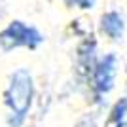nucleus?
Instances as JSON below:
<instances>
[{"label":"nucleus","instance_id":"nucleus-1","mask_svg":"<svg viewBox=\"0 0 127 127\" xmlns=\"http://www.w3.org/2000/svg\"><path fill=\"white\" fill-rule=\"evenodd\" d=\"M36 99L34 76L27 66H19L10 72L6 82L2 102L6 108V123L8 127H23L32 110Z\"/></svg>","mask_w":127,"mask_h":127},{"label":"nucleus","instance_id":"nucleus-2","mask_svg":"<svg viewBox=\"0 0 127 127\" xmlns=\"http://www.w3.org/2000/svg\"><path fill=\"white\" fill-rule=\"evenodd\" d=\"M46 42L44 32L32 23L23 19H11L8 25L0 29V49L2 53H11L17 49L36 51Z\"/></svg>","mask_w":127,"mask_h":127},{"label":"nucleus","instance_id":"nucleus-3","mask_svg":"<svg viewBox=\"0 0 127 127\" xmlns=\"http://www.w3.org/2000/svg\"><path fill=\"white\" fill-rule=\"evenodd\" d=\"M118 68H120V59L114 51L104 53L99 57L93 74L89 78V91L93 102L99 106H102L108 99L114 87H116V78H118Z\"/></svg>","mask_w":127,"mask_h":127},{"label":"nucleus","instance_id":"nucleus-4","mask_svg":"<svg viewBox=\"0 0 127 127\" xmlns=\"http://www.w3.org/2000/svg\"><path fill=\"white\" fill-rule=\"evenodd\" d=\"M99 46H97V40L95 36H85L82 38V42L76 46V53H74V59H76V74H78L80 80H84L85 84H89V78L93 74V68H95L97 61H99Z\"/></svg>","mask_w":127,"mask_h":127},{"label":"nucleus","instance_id":"nucleus-5","mask_svg":"<svg viewBox=\"0 0 127 127\" xmlns=\"http://www.w3.org/2000/svg\"><path fill=\"white\" fill-rule=\"evenodd\" d=\"M99 32L108 42H122L125 36V17L120 10H106L99 17Z\"/></svg>","mask_w":127,"mask_h":127},{"label":"nucleus","instance_id":"nucleus-6","mask_svg":"<svg viewBox=\"0 0 127 127\" xmlns=\"http://www.w3.org/2000/svg\"><path fill=\"white\" fill-rule=\"evenodd\" d=\"M64 8L68 10H80V11H89L95 8L97 0H61Z\"/></svg>","mask_w":127,"mask_h":127},{"label":"nucleus","instance_id":"nucleus-7","mask_svg":"<svg viewBox=\"0 0 127 127\" xmlns=\"http://www.w3.org/2000/svg\"><path fill=\"white\" fill-rule=\"evenodd\" d=\"M114 127H127V122H123V123H116Z\"/></svg>","mask_w":127,"mask_h":127}]
</instances>
